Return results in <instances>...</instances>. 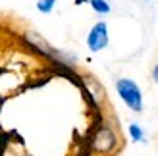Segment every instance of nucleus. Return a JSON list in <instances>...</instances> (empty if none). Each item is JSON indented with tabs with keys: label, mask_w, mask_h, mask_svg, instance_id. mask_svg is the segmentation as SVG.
I'll use <instances>...</instances> for the list:
<instances>
[{
	"label": "nucleus",
	"mask_w": 158,
	"mask_h": 156,
	"mask_svg": "<svg viewBox=\"0 0 158 156\" xmlns=\"http://www.w3.org/2000/svg\"><path fill=\"white\" fill-rule=\"evenodd\" d=\"M87 143H89L91 152L98 154V156H112L118 150V145H120L118 131L104 120L93 125L91 135L87 137Z\"/></svg>",
	"instance_id": "obj_1"
},
{
	"label": "nucleus",
	"mask_w": 158,
	"mask_h": 156,
	"mask_svg": "<svg viewBox=\"0 0 158 156\" xmlns=\"http://www.w3.org/2000/svg\"><path fill=\"white\" fill-rule=\"evenodd\" d=\"M116 91L120 98L123 100V104L129 108L131 112L135 114H141L143 112V92H141L139 85L129 79V77H120L116 81Z\"/></svg>",
	"instance_id": "obj_2"
},
{
	"label": "nucleus",
	"mask_w": 158,
	"mask_h": 156,
	"mask_svg": "<svg viewBox=\"0 0 158 156\" xmlns=\"http://www.w3.org/2000/svg\"><path fill=\"white\" fill-rule=\"evenodd\" d=\"M87 46L91 52H100L108 46V25L106 21H97L87 35Z\"/></svg>",
	"instance_id": "obj_3"
},
{
	"label": "nucleus",
	"mask_w": 158,
	"mask_h": 156,
	"mask_svg": "<svg viewBox=\"0 0 158 156\" xmlns=\"http://www.w3.org/2000/svg\"><path fill=\"white\" fill-rule=\"evenodd\" d=\"M89 4H91L93 10L100 15H106V14L112 12V6H110L108 0H89Z\"/></svg>",
	"instance_id": "obj_4"
},
{
	"label": "nucleus",
	"mask_w": 158,
	"mask_h": 156,
	"mask_svg": "<svg viewBox=\"0 0 158 156\" xmlns=\"http://www.w3.org/2000/svg\"><path fill=\"white\" fill-rule=\"evenodd\" d=\"M129 135H131V141L135 143H145V131L139 123H131L129 125Z\"/></svg>",
	"instance_id": "obj_5"
},
{
	"label": "nucleus",
	"mask_w": 158,
	"mask_h": 156,
	"mask_svg": "<svg viewBox=\"0 0 158 156\" xmlns=\"http://www.w3.org/2000/svg\"><path fill=\"white\" fill-rule=\"evenodd\" d=\"M58 0H39L37 2V10L41 14H50L54 10V6H56Z\"/></svg>",
	"instance_id": "obj_6"
},
{
	"label": "nucleus",
	"mask_w": 158,
	"mask_h": 156,
	"mask_svg": "<svg viewBox=\"0 0 158 156\" xmlns=\"http://www.w3.org/2000/svg\"><path fill=\"white\" fill-rule=\"evenodd\" d=\"M8 143H10V135L4 133V131H0V154H2V152L6 150Z\"/></svg>",
	"instance_id": "obj_7"
},
{
	"label": "nucleus",
	"mask_w": 158,
	"mask_h": 156,
	"mask_svg": "<svg viewBox=\"0 0 158 156\" xmlns=\"http://www.w3.org/2000/svg\"><path fill=\"white\" fill-rule=\"evenodd\" d=\"M152 79H154V83L158 85V62H156V66L152 68Z\"/></svg>",
	"instance_id": "obj_8"
}]
</instances>
